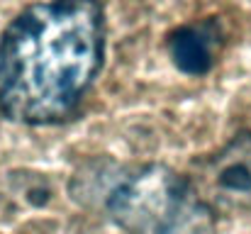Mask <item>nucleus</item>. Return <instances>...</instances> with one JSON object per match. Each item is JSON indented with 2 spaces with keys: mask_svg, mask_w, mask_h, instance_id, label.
Instances as JSON below:
<instances>
[{
  "mask_svg": "<svg viewBox=\"0 0 251 234\" xmlns=\"http://www.w3.org/2000/svg\"><path fill=\"white\" fill-rule=\"evenodd\" d=\"M102 44L98 0L25 7L0 42V117L32 127L71 120L102 64Z\"/></svg>",
  "mask_w": 251,
  "mask_h": 234,
  "instance_id": "nucleus-1",
  "label": "nucleus"
},
{
  "mask_svg": "<svg viewBox=\"0 0 251 234\" xmlns=\"http://www.w3.org/2000/svg\"><path fill=\"white\" fill-rule=\"evenodd\" d=\"M71 195L100 208L127 234H217V212L168 166L95 161L74 176Z\"/></svg>",
  "mask_w": 251,
  "mask_h": 234,
  "instance_id": "nucleus-2",
  "label": "nucleus"
},
{
  "mask_svg": "<svg viewBox=\"0 0 251 234\" xmlns=\"http://www.w3.org/2000/svg\"><path fill=\"white\" fill-rule=\"evenodd\" d=\"M190 181L215 212L251 215V132L237 134L200 161Z\"/></svg>",
  "mask_w": 251,
  "mask_h": 234,
  "instance_id": "nucleus-3",
  "label": "nucleus"
},
{
  "mask_svg": "<svg viewBox=\"0 0 251 234\" xmlns=\"http://www.w3.org/2000/svg\"><path fill=\"white\" fill-rule=\"evenodd\" d=\"M225 34L217 17L183 25L168 34V54L173 64L188 76H205L222 49Z\"/></svg>",
  "mask_w": 251,
  "mask_h": 234,
  "instance_id": "nucleus-4",
  "label": "nucleus"
}]
</instances>
